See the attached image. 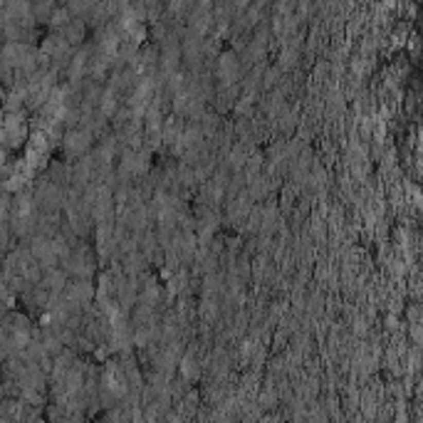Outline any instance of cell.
I'll return each instance as SVG.
<instances>
[{"label": "cell", "instance_id": "2", "mask_svg": "<svg viewBox=\"0 0 423 423\" xmlns=\"http://www.w3.org/2000/svg\"><path fill=\"white\" fill-rule=\"evenodd\" d=\"M84 35V25H82V17H72V23L64 27V35L62 38L67 40V42H77L79 38Z\"/></svg>", "mask_w": 423, "mask_h": 423}, {"label": "cell", "instance_id": "1", "mask_svg": "<svg viewBox=\"0 0 423 423\" xmlns=\"http://www.w3.org/2000/svg\"><path fill=\"white\" fill-rule=\"evenodd\" d=\"M67 151L69 154H79V151H84L87 149V144H90V134L87 131H72V134H67Z\"/></svg>", "mask_w": 423, "mask_h": 423}, {"label": "cell", "instance_id": "3", "mask_svg": "<svg viewBox=\"0 0 423 423\" xmlns=\"http://www.w3.org/2000/svg\"><path fill=\"white\" fill-rule=\"evenodd\" d=\"M10 8H13L15 13H25V10H30V8H27V5H10ZM8 13H10V10H8V8H5V17H10V15H8ZM10 23H15L13 17H10V20H5V25H10Z\"/></svg>", "mask_w": 423, "mask_h": 423}]
</instances>
